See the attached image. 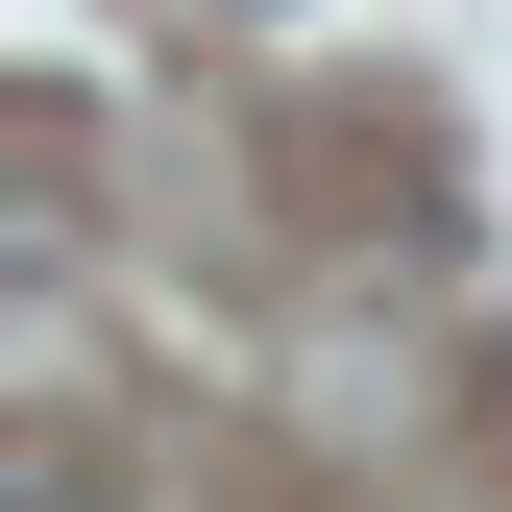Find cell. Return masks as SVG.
Returning a JSON list of instances; mask_svg holds the SVG:
<instances>
[{"label": "cell", "instance_id": "6da1fadb", "mask_svg": "<svg viewBox=\"0 0 512 512\" xmlns=\"http://www.w3.org/2000/svg\"><path fill=\"white\" fill-rule=\"evenodd\" d=\"M0 512H122V488H98V464H74V439H49V464H25V488H0Z\"/></svg>", "mask_w": 512, "mask_h": 512}]
</instances>
